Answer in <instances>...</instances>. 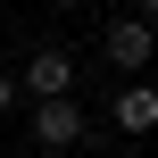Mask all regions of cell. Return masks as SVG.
I'll list each match as a JSON object with an SVG mask.
<instances>
[{"label":"cell","mask_w":158,"mask_h":158,"mask_svg":"<svg viewBox=\"0 0 158 158\" xmlns=\"http://www.w3.org/2000/svg\"><path fill=\"white\" fill-rule=\"evenodd\" d=\"M100 50H108V67H117L125 83H142V67L158 58V25H142V17H117V25L100 33Z\"/></svg>","instance_id":"1"},{"label":"cell","mask_w":158,"mask_h":158,"mask_svg":"<svg viewBox=\"0 0 158 158\" xmlns=\"http://www.w3.org/2000/svg\"><path fill=\"white\" fill-rule=\"evenodd\" d=\"M17 92H33V100H67V92H75V58H67L58 42H42V50L25 58V75H17Z\"/></svg>","instance_id":"2"},{"label":"cell","mask_w":158,"mask_h":158,"mask_svg":"<svg viewBox=\"0 0 158 158\" xmlns=\"http://www.w3.org/2000/svg\"><path fill=\"white\" fill-rule=\"evenodd\" d=\"M92 125H83V100L67 92V100H33V142L42 150H75Z\"/></svg>","instance_id":"3"},{"label":"cell","mask_w":158,"mask_h":158,"mask_svg":"<svg viewBox=\"0 0 158 158\" xmlns=\"http://www.w3.org/2000/svg\"><path fill=\"white\" fill-rule=\"evenodd\" d=\"M108 117H117V133H158V92L150 83H125L108 100Z\"/></svg>","instance_id":"4"},{"label":"cell","mask_w":158,"mask_h":158,"mask_svg":"<svg viewBox=\"0 0 158 158\" xmlns=\"http://www.w3.org/2000/svg\"><path fill=\"white\" fill-rule=\"evenodd\" d=\"M17 100H25V92H17V75H8V67H0V117H8V108H17Z\"/></svg>","instance_id":"5"},{"label":"cell","mask_w":158,"mask_h":158,"mask_svg":"<svg viewBox=\"0 0 158 158\" xmlns=\"http://www.w3.org/2000/svg\"><path fill=\"white\" fill-rule=\"evenodd\" d=\"M125 17H142V25H158V0H133V8H125Z\"/></svg>","instance_id":"6"},{"label":"cell","mask_w":158,"mask_h":158,"mask_svg":"<svg viewBox=\"0 0 158 158\" xmlns=\"http://www.w3.org/2000/svg\"><path fill=\"white\" fill-rule=\"evenodd\" d=\"M50 8H83V0H50Z\"/></svg>","instance_id":"7"},{"label":"cell","mask_w":158,"mask_h":158,"mask_svg":"<svg viewBox=\"0 0 158 158\" xmlns=\"http://www.w3.org/2000/svg\"><path fill=\"white\" fill-rule=\"evenodd\" d=\"M150 92H158V83H150Z\"/></svg>","instance_id":"8"}]
</instances>
